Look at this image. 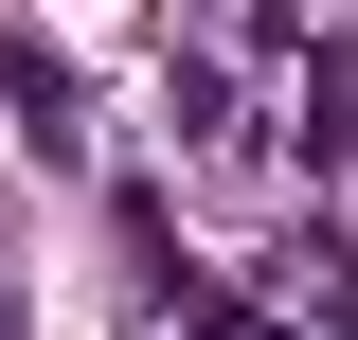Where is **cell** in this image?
<instances>
[{
    "instance_id": "obj_1",
    "label": "cell",
    "mask_w": 358,
    "mask_h": 340,
    "mask_svg": "<svg viewBox=\"0 0 358 340\" xmlns=\"http://www.w3.org/2000/svg\"><path fill=\"white\" fill-rule=\"evenodd\" d=\"M179 340H287V323H251V304H197V323H179Z\"/></svg>"
}]
</instances>
